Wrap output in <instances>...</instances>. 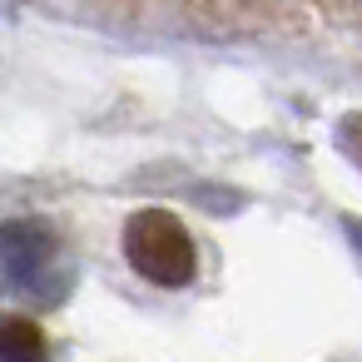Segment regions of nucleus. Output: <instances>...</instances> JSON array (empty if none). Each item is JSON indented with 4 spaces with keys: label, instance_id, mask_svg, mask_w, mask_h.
Instances as JSON below:
<instances>
[{
    "label": "nucleus",
    "instance_id": "4",
    "mask_svg": "<svg viewBox=\"0 0 362 362\" xmlns=\"http://www.w3.org/2000/svg\"><path fill=\"white\" fill-rule=\"evenodd\" d=\"M337 144H342V154L362 169V110H357V115H342V124H337Z\"/></svg>",
    "mask_w": 362,
    "mask_h": 362
},
{
    "label": "nucleus",
    "instance_id": "2",
    "mask_svg": "<svg viewBox=\"0 0 362 362\" xmlns=\"http://www.w3.org/2000/svg\"><path fill=\"white\" fill-rule=\"evenodd\" d=\"M50 258H55V233L40 218H11V223H0V273L35 278Z\"/></svg>",
    "mask_w": 362,
    "mask_h": 362
},
{
    "label": "nucleus",
    "instance_id": "5",
    "mask_svg": "<svg viewBox=\"0 0 362 362\" xmlns=\"http://www.w3.org/2000/svg\"><path fill=\"white\" fill-rule=\"evenodd\" d=\"M342 228H347V238H352V248L362 253V218H342Z\"/></svg>",
    "mask_w": 362,
    "mask_h": 362
},
{
    "label": "nucleus",
    "instance_id": "1",
    "mask_svg": "<svg viewBox=\"0 0 362 362\" xmlns=\"http://www.w3.org/2000/svg\"><path fill=\"white\" fill-rule=\"evenodd\" d=\"M124 258L134 263L139 278H149L159 288H184L199 268L189 228L164 209H139L124 223Z\"/></svg>",
    "mask_w": 362,
    "mask_h": 362
},
{
    "label": "nucleus",
    "instance_id": "3",
    "mask_svg": "<svg viewBox=\"0 0 362 362\" xmlns=\"http://www.w3.org/2000/svg\"><path fill=\"white\" fill-rule=\"evenodd\" d=\"M50 357V342L40 332V322L30 317H0V362H45Z\"/></svg>",
    "mask_w": 362,
    "mask_h": 362
}]
</instances>
